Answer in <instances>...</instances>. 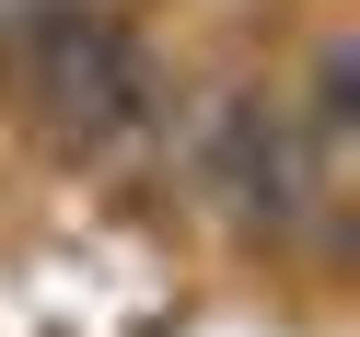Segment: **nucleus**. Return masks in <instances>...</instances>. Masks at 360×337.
Returning <instances> with one entry per match:
<instances>
[{"mask_svg": "<svg viewBox=\"0 0 360 337\" xmlns=\"http://www.w3.org/2000/svg\"><path fill=\"white\" fill-rule=\"evenodd\" d=\"M24 82H35V117H47L82 163H128V151L163 140V70L140 58V35H128L117 12L47 0L24 24Z\"/></svg>", "mask_w": 360, "mask_h": 337, "instance_id": "1", "label": "nucleus"}]
</instances>
